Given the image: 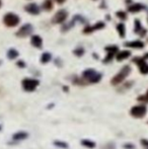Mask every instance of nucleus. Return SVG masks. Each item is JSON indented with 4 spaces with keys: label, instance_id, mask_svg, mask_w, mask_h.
Masks as SVG:
<instances>
[{
    "label": "nucleus",
    "instance_id": "9b49d317",
    "mask_svg": "<svg viewBox=\"0 0 148 149\" xmlns=\"http://www.w3.org/2000/svg\"><path fill=\"white\" fill-rule=\"evenodd\" d=\"M26 10L31 14H39L40 13V8L37 4L30 3L28 5L26 6Z\"/></svg>",
    "mask_w": 148,
    "mask_h": 149
},
{
    "label": "nucleus",
    "instance_id": "412c9836",
    "mask_svg": "<svg viewBox=\"0 0 148 149\" xmlns=\"http://www.w3.org/2000/svg\"><path fill=\"white\" fill-rule=\"evenodd\" d=\"M43 8L45 10H51L53 8V2H52V0H46L43 4Z\"/></svg>",
    "mask_w": 148,
    "mask_h": 149
},
{
    "label": "nucleus",
    "instance_id": "2eb2a0df",
    "mask_svg": "<svg viewBox=\"0 0 148 149\" xmlns=\"http://www.w3.org/2000/svg\"><path fill=\"white\" fill-rule=\"evenodd\" d=\"M126 47L129 48H136V49H141V48L144 47V44L140 41H134V42H128V43L125 44Z\"/></svg>",
    "mask_w": 148,
    "mask_h": 149
},
{
    "label": "nucleus",
    "instance_id": "f257e3e1",
    "mask_svg": "<svg viewBox=\"0 0 148 149\" xmlns=\"http://www.w3.org/2000/svg\"><path fill=\"white\" fill-rule=\"evenodd\" d=\"M131 72V68L129 65H126V66H124L122 69H121V71L118 73V74H116L114 77H113V79L111 80V83L112 85H118L120 84L122 81L125 80V78H126L127 76L129 75V73Z\"/></svg>",
    "mask_w": 148,
    "mask_h": 149
},
{
    "label": "nucleus",
    "instance_id": "dca6fc26",
    "mask_svg": "<svg viewBox=\"0 0 148 149\" xmlns=\"http://www.w3.org/2000/svg\"><path fill=\"white\" fill-rule=\"evenodd\" d=\"M28 137V134L26 132H17L12 136V139L15 140V141H22L24 139H26Z\"/></svg>",
    "mask_w": 148,
    "mask_h": 149
},
{
    "label": "nucleus",
    "instance_id": "20e7f679",
    "mask_svg": "<svg viewBox=\"0 0 148 149\" xmlns=\"http://www.w3.org/2000/svg\"><path fill=\"white\" fill-rule=\"evenodd\" d=\"M39 85V80L33 78H26L22 80V87L26 91L32 92L38 87Z\"/></svg>",
    "mask_w": 148,
    "mask_h": 149
},
{
    "label": "nucleus",
    "instance_id": "6ab92c4d",
    "mask_svg": "<svg viewBox=\"0 0 148 149\" xmlns=\"http://www.w3.org/2000/svg\"><path fill=\"white\" fill-rule=\"evenodd\" d=\"M17 56H18V52L16 51V50H14V49H10L9 51L7 52V57L9 58V59H11V60L15 59Z\"/></svg>",
    "mask_w": 148,
    "mask_h": 149
},
{
    "label": "nucleus",
    "instance_id": "1a4fd4ad",
    "mask_svg": "<svg viewBox=\"0 0 148 149\" xmlns=\"http://www.w3.org/2000/svg\"><path fill=\"white\" fill-rule=\"evenodd\" d=\"M32 31H33V26H32V24H26L22 26V28L19 29V31H17V33H16V35H17L18 37L24 38V37H26V36L31 35V33H32Z\"/></svg>",
    "mask_w": 148,
    "mask_h": 149
},
{
    "label": "nucleus",
    "instance_id": "bb28decb",
    "mask_svg": "<svg viewBox=\"0 0 148 149\" xmlns=\"http://www.w3.org/2000/svg\"><path fill=\"white\" fill-rule=\"evenodd\" d=\"M138 100H139V102H148V90H147V92H146V94H145V95L139 96V97H138Z\"/></svg>",
    "mask_w": 148,
    "mask_h": 149
},
{
    "label": "nucleus",
    "instance_id": "2f4dec72",
    "mask_svg": "<svg viewBox=\"0 0 148 149\" xmlns=\"http://www.w3.org/2000/svg\"><path fill=\"white\" fill-rule=\"evenodd\" d=\"M0 6H1V0H0Z\"/></svg>",
    "mask_w": 148,
    "mask_h": 149
},
{
    "label": "nucleus",
    "instance_id": "c85d7f7f",
    "mask_svg": "<svg viewBox=\"0 0 148 149\" xmlns=\"http://www.w3.org/2000/svg\"><path fill=\"white\" fill-rule=\"evenodd\" d=\"M124 148L125 149H134L135 146L133 144H124Z\"/></svg>",
    "mask_w": 148,
    "mask_h": 149
},
{
    "label": "nucleus",
    "instance_id": "aec40b11",
    "mask_svg": "<svg viewBox=\"0 0 148 149\" xmlns=\"http://www.w3.org/2000/svg\"><path fill=\"white\" fill-rule=\"evenodd\" d=\"M51 59H52L51 54L48 53V52H46V53H44L43 55H42V57H41V62H42V63H48Z\"/></svg>",
    "mask_w": 148,
    "mask_h": 149
},
{
    "label": "nucleus",
    "instance_id": "ddd939ff",
    "mask_svg": "<svg viewBox=\"0 0 148 149\" xmlns=\"http://www.w3.org/2000/svg\"><path fill=\"white\" fill-rule=\"evenodd\" d=\"M31 43L34 47L36 48H41L42 45H43V40L40 36H33L32 37V40H31Z\"/></svg>",
    "mask_w": 148,
    "mask_h": 149
},
{
    "label": "nucleus",
    "instance_id": "cd10ccee",
    "mask_svg": "<svg viewBox=\"0 0 148 149\" xmlns=\"http://www.w3.org/2000/svg\"><path fill=\"white\" fill-rule=\"evenodd\" d=\"M141 144H142L143 147H144L145 149H148V140L142 139V140H141Z\"/></svg>",
    "mask_w": 148,
    "mask_h": 149
},
{
    "label": "nucleus",
    "instance_id": "b1692460",
    "mask_svg": "<svg viewBox=\"0 0 148 149\" xmlns=\"http://www.w3.org/2000/svg\"><path fill=\"white\" fill-rule=\"evenodd\" d=\"M74 54L76 56H78V57H80V56H82L83 54H84V49L83 48H77V49L74 50Z\"/></svg>",
    "mask_w": 148,
    "mask_h": 149
},
{
    "label": "nucleus",
    "instance_id": "7ed1b4c3",
    "mask_svg": "<svg viewBox=\"0 0 148 149\" xmlns=\"http://www.w3.org/2000/svg\"><path fill=\"white\" fill-rule=\"evenodd\" d=\"M3 22L5 26L12 28V26H15L19 24V17L14 13H7L4 15Z\"/></svg>",
    "mask_w": 148,
    "mask_h": 149
},
{
    "label": "nucleus",
    "instance_id": "a878e982",
    "mask_svg": "<svg viewBox=\"0 0 148 149\" xmlns=\"http://www.w3.org/2000/svg\"><path fill=\"white\" fill-rule=\"evenodd\" d=\"M101 149H116V146H115L114 143L110 142V143H107L101 147Z\"/></svg>",
    "mask_w": 148,
    "mask_h": 149
},
{
    "label": "nucleus",
    "instance_id": "4468645a",
    "mask_svg": "<svg viewBox=\"0 0 148 149\" xmlns=\"http://www.w3.org/2000/svg\"><path fill=\"white\" fill-rule=\"evenodd\" d=\"M144 8V6L142 5V4L140 3H134L132 4V5H130L128 7V10L130 12H132V13H137V12L141 11V10Z\"/></svg>",
    "mask_w": 148,
    "mask_h": 149
},
{
    "label": "nucleus",
    "instance_id": "f03ea898",
    "mask_svg": "<svg viewBox=\"0 0 148 149\" xmlns=\"http://www.w3.org/2000/svg\"><path fill=\"white\" fill-rule=\"evenodd\" d=\"M82 78L86 79L89 83H97L101 79V74L93 69H87L82 72Z\"/></svg>",
    "mask_w": 148,
    "mask_h": 149
},
{
    "label": "nucleus",
    "instance_id": "7c9ffc66",
    "mask_svg": "<svg viewBox=\"0 0 148 149\" xmlns=\"http://www.w3.org/2000/svg\"><path fill=\"white\" fill-rule=\"evenodd\" d=\"M17 65H18V66L24 67V63H22V62H18V63H17Z\"/></svg>",
    "mask_w": 148,
    "mask_h": 149
},
{
    "label": "nucleus",
    "instance_id": "6e6552de",
    "mask_svg": "<svg viewBox=\"0 0 148 149\" xmlns=\"http://www.w3.org/2000/svg\"><path fill=\"white\" fill-rule=\"evenodd\" d=\"M134 62L138 65L139 71H140L142 74H147L148 73V64L146 63L144 58H135Z\"/></svg>",
    "mask_w": 148,
    "mask_h": 149
},
{
    "label": "nucleus",
    "instance_id": "a211bd4d",
    "mask_svg": "<svg viewBox=\"0 0 148 149\" xmlns=\"http://www.w3.org/2000/svg\"><path fill=\"white\" fill-rule=\"evenodd\" d=\"M117 31H118L119 35H120L121 38L125 37V33H126V29H125V26L123 24H119L117 26Z\"/></svg>",
    "mask_w": 148,
    "mask_h": 149
},
{
    "label": "nucleus",
    "instance_id": "f8f14e48",
    "mask_svg": "<svg viewBox=\"0 0 148 149\" xmlns=\"http://www.w3.org/2000/svg\"><path fill=\"white\" fill-rule=\"evenodd\" d=\"M131 55L130 51H127V50H124V51H119L118 53L116 54V59L117 61H123L127 58H129Z\"/></svg>",
    "mask_w": 148,
    "mask_h": 149
},
{
    "label": "nucleus",
    "instance_id": "c756f323",
    "mask_svg": "<svg viewBox=\"0 0 148 149\" xmlns=\"http://www.w3.org/2000/svg\"><path fill=\"white\" fill-rule=\"evenodd\" d=\"M56 2H57V3H59V4H62V3H64V2H65V0H56Z\"/></svg>",
    "mask_w": 148,
    "mask_h": 149
},
{
    "label": "nucleus",
    "instance_id": "9d476101",
    "mask_svg": "<svg viewBox=\"0 0 148 149\" xmlns=\"http://www.w3.org/2000/svg\"><path fill=\"white\" fill-rule=\"evenodd\" d=\"M104 26H105V24H104V22H97V24H95L94 26H86V28L83 30V33H90L97 30H101V29H103Z\"/></svg>",
    "mask_w": 148,
    "mask_h": 149
},
{
    "label": "nucleus",
    "instance_id": "4be33fe9",
    "mask_svg": "<svg viewBox=\"0 0 148 149\" xmlns=\"http://www.w3.org/2000/svg\"><path fill=\"white\" fill-rule=\"evenodd\" d=\"M54 145L57 146V147L60 148H68V144L64 141H59V140H56L54 141Z\"/></svg>",
    "mask_w": 148,
    "mask_h": 149
},
{
    "label": "nucleus",
    "instance_id": "423d86ee",
    "mask_svg": "<svg viewBox=\"0 0 148 149\" xmlns=\"http://www.w3.org/2000/svg\"><path fill=\"white\" fill-rule=\"evenodd\" d=\"M67 16H68V13L66 10H59V11L54 15L52 22H53L54 24H62V22L66 20Z\"/></svg>",
    "mask_w": 148,
    "mask_h": 149
},
{
    "label": "nucleus",
    "instance_id": "0eeeda50",
    "mask_svg": "<svg viewBox=\"0 0 148 149\" xmlns=\"http://www.w3.org/2000/svg\"><path fill=\"white\" fill-rule=\"evenodd\" d=\"M106 51L108 52V55L106 56V58L104 59V62L108 63L112 60V58L114 56H116V54L119 52V48L117 46H109V47H106Z\"/></svg>",
    "mask_w": 148,
    "mask_h": 149
},
{
    "label": "nucleus",
    "instance_id": "393cba45",
    "mask_svg": "<svg viewBox=\"0 0 148 149\" xmlns=\"http://www.w3.org/2000/svg\"><path fill=\"white\" fill-rule=\"evenodd\" d=\"M117 16L122 20H124L127 18V14L125 13V11H118L117 12Z\"/></svg>",
    "mask_w": 148,
    "mask_h": 149
},
{
    "label": "nucleus",
    "instance_id": "f3484780",
    "mask_svg": "<svg viewBox=\"0 0 148 149\" xmlns=\"http://www.w3.org/2000/svg\"><path fill=\"white\" fill-rule=\"evenodd\" d=\"M81 145L84 146L86 148H94L95 147V142L92 140H88V139H83L81 140Z\"/></svg>",
    "mask_w": 148,
    "mask_h": 149
},
{
    "label": "nucleus",
    "instance_id": "39448f33",
    "mask_svg": "<svg viewBox=\"0 0 148 149\" xmlns=\"http://www.w3.org/2000/svg\"><path fill=\"white\" fill-rule=\"evenodd\" d=\"M146 112H147L146 107L140 104V106L133 107L130 111V114H131V116H133L134 118L140 119V118H143V117L146 115Z\"/></svg>",
    "mask_w": 148,
    "mask_h": 149
},
{
    "label": "nucleus",
    "instance_id": "5701e85b",
    "mask_svg": "<svg viewBox=\"0 0 148 149\" xmlns=\"http://www.w3.org/2000/svg\"><path fill=\"white\" fill-rule=\"evenodd\" d=\"M142 26H141L140 22L139 20H135V33H141V31H142Z\"/></svg>",
    "mask_w": 148,
    "mask_h": 149
}]
</instances>
